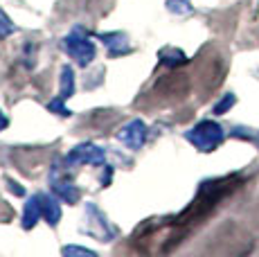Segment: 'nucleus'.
Here are the masks:
<instances>
[{"label":"nucleus","mask_w":259,"mask_h":257,"mask_svg":"<svg viewBox=\"0 0 259 257\" xmlns=\"http://www.w3.org/2000/svg\"><path fill=\"white\" fill-rule=\"evenodd\" d=\"M104 160H106V149L93 142H81L66 156V165H104Z\"/></svg>","instance_id":"obj_3"},{"label":"nucleus","mask_w":259,"mask_h":257,"mask_svg":"<svg viewBox=\"0 0 259 257\" xmlns=\"http://www.w3.org/2000/svg\"><path fill=\"white\" fill-rule=\"evenodd\" d=\"M63 102H66V100L57 95L52 102H48V108H50V111H54L57 115H61V117H70V115H72V111H70V108H68Z\"/></svg>","instance_id":"obj_12"},{"label":"nucleus","mask_w":259,"mask_h":257,"mask_svg":"<svg viewBox=\"0 0 259 257\" xmlns=\"http://www.w3.org/2000/svg\"><path fill=\"white\" fill-rule=\"evenodd\" d=\"M63 255H88V257H97V253L91 248H86V246H63L61 248Z\"/></svg>","instance_id":"obj_15"},{"label":"nucleus","mask_w":259,"mask_h":257,"mask_svg":"<svg viewBox=\"0 0 259 257\" xmlns=\"http://www.w3.org/2000/svg\"><path fill=\"white\" fill-rule=\"evenodd\" d=\"M38 199H41V210H43V219L48 221L52 228H57L59 226V221H61V205H59V196L54 194H38Z\"/></svg>","instance_id":"obj_5"},{"label":"nucleus","mask_w":259,"mask_h":257,"mask_svg":"<svg viewBox=\"0 0 259 257\" xmlns=\"http://www.w3.org/2000/svg\"><path fill=\"white\" fill-rule=\"evenodd\" d=\"M99 38L104 41V46L108 48V52L113 54V57H117V54H126L131 52V43H128V36L122 32H108V34H99Z\"/></svg>","instance_id":"obj_7"},{"label":"nucleus","mask_w":259,"mask_h":257,"mask_svg":"<svg viewBox=\"0 0 259 257\" xmlns=\"http://www.w3.org/2000/svg\"><path fill=\"white\" fill-rule=\"evenodd\" d=\"M237 97L232 95V93H228V95H223V100L219 104H214V115H223V113H228L232 106H235Z\"/></svg>","instance_id":"obj_14"},{"label":"nucleus","mask_w":259,"mask_h":257,"mask_svg":"<svg viewBox=\"0 0 259 257\" xmlns=\"http://www.w3.org/2000/svg\"><path fill=\"white\" fill-rule=\"evenodd\" d=\"M52 192L68 205L79 203V199H81V192H79V187L74 185V183L61 181V179H57V176H52Z\"/></svg>","instance_id":"obj_6"},{"label":"nucleus","mask_w":259,"mask_h":257,"mask_svg":"<svg viewBox=\"0 0 259 257\" xmlns=\"http://www.w3.org/2000/svg\"><path fill=\"white\" fill-rule=\"evenodd\" d=\"M147 124L142 120H131L126 122L117 133V140L122 142L124 147H128L131 151H138L142 149V145L147 142Z\"/></svg>","instance_id":"obj_4"},{"label":"nucleus","mask_w":259,"mask_h":257,"mask_svg":"<svg viewBox=\"0 0 259 257\" xmlns=\"http://www.w3.org/2000/svg\"><path fill=\"white\" fill-rule=\"evenodd\" d=\"M185 138L198 151H205L207 154V151H214L221 145L223 138H226V131H223V126L217 124V122L203 120V122H198L196 126L189 128V131H185Z\"/></svg>","instance_id":"obj_1"},{"label":"nucleus","mask_w":259,"mask_h":257,"mask_svg":"<svg viewBox=\"0 0 259 257\" xmlns=\"http://www.w3.org/2000/svg\"><path fill=\"white\" fill-rule=\"evenodd\" d=\"M7 124H9L7 115H5V113H3V111H0V131H5V128H7Z\"/></svg>","instance_id":"obj_17"},{"label":"nucleus","mask_w":259,"mask_h":257,"mask_svg":"<svg viewBox=\"0 0 259 257\" xmlns=\"http://www.w3.org/2000/svg\"><path fill=\"white\" fill-rule=\"evenodd\" d=\"M74 95V70L70 66L61 68V81H59V97L68 100Z\"/></svg>","instance_id":"obj_9"},{"label":"nucleus","mask_w":259,"mask_h":257,"mask_svg":"<svg viewBox=\"0 0 259 257\" xmlns=\"http://www.w3.org/2000/svg\"><path fill=\"white\" fill-rule=\"evenodd\" d=\"M7 185H9V192H12V194H16V196H25V190L21 187V183H16V181L7 179Z\"/></svg>","instance_id":"obj_16"},{"label":"nucleus","mask_w":259,"mask_h":257,"mask_svg":"<svg viewBox=\"0 0 259 257\" xmlns=\"http://www.w3.org/2000/svg\"><path fill=\"white\" fill-rule=\"evenodd\" d=\"M61 48L83 68H86L88 63H93V59H95V43L88 38V34L83 32L81 27H74L61 41Z\"/></svg>","instance_id":"obj_2"},{"label":"nucleus","mask_w":259,"mask_h":257,"mask_svg":"<svg viewBox=\"0 0 259 257\" xmlns=\"http://www.w3.org/2000/svg\"><path fill=\"white\" fill-rule=\"evenodd\" d=\"M43 217V210H41V199L38 194L29 196L25 201V207H23V230H32L34 226L38 224V219Z\"/></svg>","instance_id":"obj_8"},{"label":"nucleus","mask_w":259,"mask_h":257,"mask_svg":"<svg viewBox=\"0 0 259 257\" xmlns=\"http://www.w3.org/2000/svg\"><path fill=\"white\" fill-rule=\"evenodd\" d=\"M167 9L171 14H178V16H187V14H192V5H189V0H167Z\"/></svg>","instance_id":"obj_11"},{"label":"nucleus","mask_w":259,"mask_h":257,"mask_svg":"<svg viewBox=\"0 0 259 257\" xmlns=\"http://www.w3.org/2000/svg\"><path fill=\"white\" fill-rule=\"evenodd\" d=\"M160 59L165 66H178V63L185 61V54L181 50H174V48H165V50L160 52Z\"/></svg>","instance_id":"obj_10"},{"label":"nucleus","mask_w":259,"mask_h":257,"mask_svg":"<svg viewBox=\"0 0 259 257\" xmlns=\"http://www.w3.org/2000/svg\"><path fill=\"white\" fill-rule=\"evenodd\" d=\"M16 32V25L12 23V18L7 16V14L0 9V38H7V36H12V34Z\"/></svg>","instance_id":"obj_13"}]
</instances>
